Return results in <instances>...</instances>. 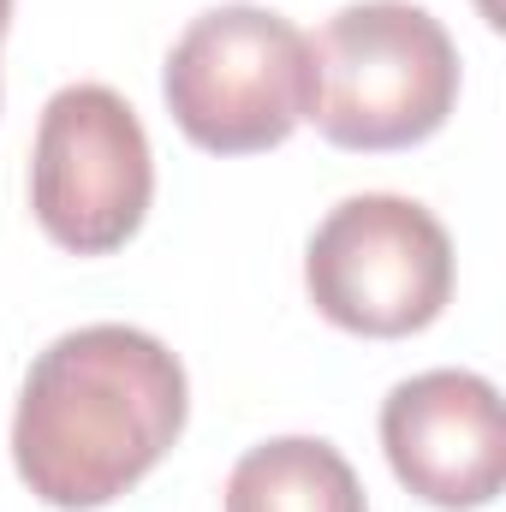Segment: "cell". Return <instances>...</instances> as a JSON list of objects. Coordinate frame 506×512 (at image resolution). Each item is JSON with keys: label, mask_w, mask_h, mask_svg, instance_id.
<instances>
[{"label": "cell", "mask_w": 506, "mask_h": 512, "mask_svg": "<svg viewBox=\"0 0 506 512\" xmlns=\"http://www.w3.org/2000/svg\"><path fill=\"white\" fill-rule=\"evenodd\" d=\"M185 411V364L155 334L90 322L30 364L12 411V465L42 507L96 512L173 453Z\"/></svg>", "instance_id": "obj_1"}, {"label": "cell", "mask_w": 506, "mask_h": 512, "mask_svg": "<svg viewBox=\"0 0 506 512\" xmlns=\"http://www.w3.org/2000/svg\"><path fill=\"white\" fill-rule=\"evenodd\" d=\"M310 120L340 149H411L459 102V48L429 6L352 0L310 36Z\"/></svg>", "instance_id": "obj_2"}, {"label": "cell", "mask_w": 506, "mask_h": 512, "mask_svg": "<svg viewBox=\"0 0 506 512\" xmlns=\"http://www.w3.org/2000/svg\"><path fill=\"white\" fill-rule=\"evenodd\" d=\"M173 126L209 155H256L310 120V36L268 6L197 12L161 66Z\"/></svg>", "instance_id": "obj_3"}, {"label": "cell", "mask_w": 506, "mask_h": 512, "mask_svg": "<svg viewBox=\"0 0 506 512\" xmlns=\"http://www.w3.org/2000/svg\"><path fill=\"white\" fill-rule=\"evenodd\" d=\"M304 286L334 328L364 340H405L429 328L453 298V239L423 203L364 191L334 203L310 233Z\"/></svg>", "instance_id": "obj_4"}, {"label": "cell", "mask_w": 506, "mask_h": 512, "mask_svg": "<svg viewBox=\"0 0 506 512\" xmlns=\"http://www.w3.org/2000/svg\"><path fill=\"white\" fill-rule=\"evenodd\" d=\"M155 197L149 131L108 84H66L48 96L30 143V209L72 256H108L143 227Z\"/></svg>", "instance_id": "obj_5"}, {"label": "cell", "mask_w": 506, "mask_h": 512, "mask_svg": "<svg viewBox=\"0 0 506 512\" xmlns=\"http://www.w3.org/2000/svg\"><path fill=\"white\" fill-rule=\"evenodd\" d=\"M393 477L441 512H477L506 483V411L477 370H423L381 399Z\"/></svg>", "instance_id": "obj_6"}, {"label": "cell", "mask_w": 506, "mask_h": 512, "mask_svg": "<svg viewBox=\"0 0 506 512\" xmlns=\"http://www.w3.org/2000/svg\"><path fill=\"white\" fill-rule=\"evenodd\" d=\"M227 512H370V501L334 441L274 435L233 465Z\"/></svg>", "instance_id": "obj_7"}, {"label": "cell", "mask_w": 506, "mask_h": 512, "mask_svg": "<svg viewBox=\"0 0 506 512\" xmlns=\"http://www.w3.org/2000/svg\"><path fill=\"white\" fill-rule=\"evenodd\" d=\"M6 24H12V0H0V42H6Z\"/></svg>", "instance_id": "obj_8"}]
</instances>
